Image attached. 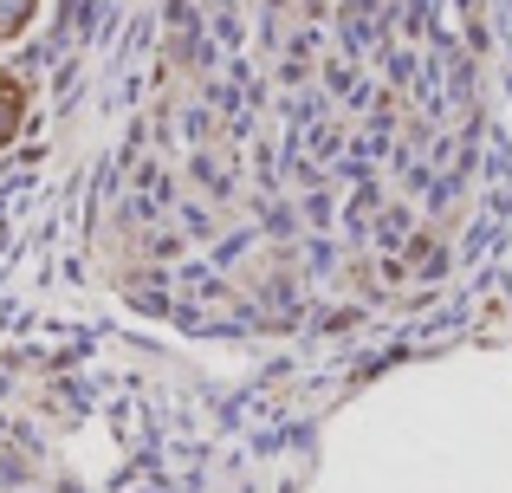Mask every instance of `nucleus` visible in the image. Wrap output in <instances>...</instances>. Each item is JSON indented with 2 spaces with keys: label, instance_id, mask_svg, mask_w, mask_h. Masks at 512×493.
Returning <instances> with one entry per match:
<instances>
[{
  "label": "nucleus",
  "instance_id": "obj_2",
  "mask_svg": "<svg viewBox=\"0 0 512 493\" xmlns=\"http://www.w3.org/2000/svg\"><path fill=\"white\" fill-rule=\"evenodd\" d=\"M0 33H13V20H7V13H0Z\"/></svg>",
  "mask_w": 512,
  "mask_h": 493
},
{
  "label": "nucleus",
  "instance_id": "obj_1",
  "mask_svg": "<svg viewBox=\"0 0 512 493\" xmlns=\"http://www.w3.org/2000/svg\"><path fill=\"white\" fill-rule=\"evenodd\" d=\"M20 117H26V85L13 72H0V143H13Z\"/></svg>",
  "mask_w": 512,
  "mask_h": 493
}]
</instances>
